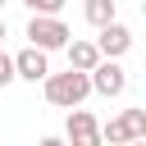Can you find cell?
I'll return each instance as SVG.
<instances>
[{
	"label": "cell",
	"mask_w": 146,
	"mask_h": 146,
	"mask_svg": "<svg viewBox=\"0 0 146 146\" xmlns=\"http://www.w3.org/2000/svg\"><path fill=\"white\" fill-rule=\"evenodd\" d=\"M41 91H46V100L55 105V110H82V100L91 96V73H50L46 82H41Z\"/></svg>",
	"instance_id": "cell-1"
},
{
	"label": "cell",
	"mask_w": 146,
	"mask_h": 146,
	"mask_svg": "<svg viewBox=\"0 0 146 146\" xmlns=\"http://www.w3.org/2000/svg\"><path fill=\"white\" fill-rule=\"evenodd\" d=\"M27 46H36V50H68V41H73V32H68V23L64 18H50V14H32L27 18Z\"/></svg>",
	"instance_id": "cell-2"
},
{
	"label": "cell",
	"mask_w": 146,
	"mask_h": 146,
	"mask_svg": "<svg viewBox=\"0 0 146 146\" xmlns=\"http://www.w3.org/2000/svg\"><path fill=\"white\" fill-rule=\"evenodd\" d=\"M141 128H146V110H119L114 119H105V123H100L105 146H128V141H141Z\"/></svg>",
	"instance_id": "cell-3"
},
{
	"label": "cell",
	"mask_w": 146,
	"mask_h": 146,
	"mask_svg": "<svg viewBox=\"0 0 146 146\" xmlns=\"http://www.w3.org/2000/svg\"><path fill=\"white\" fill-rule=\"evenodd\" d=\"M64 141H68V146H105L100 119H96L91 110H68V123H64Z\"/></svg>",
	"instance_id": "cell-4"
},
{
	"label": "cell",
	"mask_w": 146,
	"mask_h": 146,
	"mask_svg": "<svg viewBox=\"0 0 146 146\" xmlns=\"http://www.w3.org/2000/svg\"><path fill=\"white\" fill-rule=\"evenodd\" d=\"M91 91L105 96V100L123 96V91H128V73H123V64H119V59H100L96 73H91Z\"/></svg>",
	"instance_id": "cell-5"
},
{
	"label": "cell",
	"mask_w": 146,
	"mask_h": 146,
	"mask_svg": "<svg viewBox=\"0 0 146 146\" xmlns=\"http://www.w3.org/2000/svg\"><path fill=\"white\" fill-rule=\"evenodd\" d=\"M14 68H18V78H23V82H32V87L50 78V59H46V50H36V46L18 50V55H14Z\"/></svg>",
	"instance_id": "cell-6"
},
{
	"label": "cell",
	"mask_w": 146,
	"mask_h": 146,
	"mask_svg": "<svg viewBox=\"0 0 146 146\" xmlns=\"http://www.w3.org/2000/svg\"><path fill=\"white\" fill-rule=\"evenodd\" d=\"M96 46H100L105 59L128 55V50H132V32H128V23H110V27H100V32H96Z\"/></svg>",
	"instance_id": "cell-7"
},
{
	"label": "cell",
	"mask_w": 146,
	"mask_h": 146,
	"mask_svg": "<svg viewBox=\"0 0 146 146\" xmlns=\"http://www.w3.org/2000/svg\"><path fill=\"white\" fill-rule=\"evenodd\" d=\"M64 55H68V68H73V73H96V64L105 59L96 41H78V36L68 41V50H64Z\"/></svg>",
	"instance_id": "cell-8"
},
{
	"label": "cell",
	"mask_w": 146,
	"mask_h": 146,
	"mask_svg": "<svg viewBox=\"0 0 146 146\" xmlns=\"http://www.w3.org/2000/svg\"><path fill=\"white\" fill-rule=\"evenodd\" d=\"M82 18L100 32V27L119 23V5H114V0H82Z\"/></svg>",
	"instance_id": "cell-9"
},
{
	"label": "cell",
	"mask_w": 146,
	"mask_h": 146,
	"mask_svg": "<svg viewBox=\"0 0 146 146\" xmlns=\"http://www.w3.org/2000/svg\"><path fill=\"white\" fill-rule=\"evenodd\" d=\"M32 14H50V18H59V9H64V0H23Z\"/></svg>",
	"instance_id": "cell-10"
},
{
	"label": "cell",
	"mask_w": 146,
	"mask_h": 146,
	"mask_svg": "<svg viewBox=\"0 0 146 146\" xmlns=\"http://www.w3.org/2000/svg\"><path fill=\"white\" fill-rule=\"evenodd\" d=\"M14 78H18V68H14V55H5V50H0V87H9Z\"/></svg>",
	"instance_id": "cell-11"
},
{
	"label": "cell",
	"mask_w": 146,
	"mask_h": 146,
	"mask_svg": "<svg viewBox=\"0 0 146 146\" xmlns=\"http://www.w3.org/2000/svg\"><path fill=\"white\" fill-rule=\"evenodd\" d=\"M36 146H68V141H64V137H41Z\"/></svg>",
	"instance_id": "cell-12"
},
{
	"label": "cell",
	"mask_w": 146,
	"mask_h": 146,
	"mask_svg": "<svg viewBox=\"0 0 146 146\" xmlns=\"http://www.w3.org/2000/svg\"><path fill=\"white\" fill-rule=\"evenodd\" d=\"M5 36H9V32H5V18H0V46H5Z\"/></svg>",
	"instance_id": "cell-13"
},
{
	"label": "cell",
	"mask_w": 146,
	"mask_h": 146,
	"mask_svg": "<svg viewBox=\"0 0 146 146\" xmlns=\"http://www.w3.org/2000/svg\"><path fill=\"white\" fill-rule=\"evenodd\" d=\"M128 146H146V141H128Z\"/></svg>",
	"instance_id": "cell-14"
},
{
	"label": "cell",
	"mask_w": 146,
	"mask_h": 146,
	"mask_svg": "<svg viewBox=\"0 0 146 146\" xmlns=\"http://www.w3.org/2000/svg\"><path fill=\"white\" fill-rule=\"evenodd\" d=\"M141 18H146V0H141Z\"/></svg>",
	"instance_id": "cell-15"
},
{
	"label": "cell",
	"mask_w": 146,
	"mask_h": 146,
	"mask_svg": "<svg viewBox=\"0 0 146 146\" xmlns=\"http://www.w3.org/2000/svg\"><path fill=\"white\" fill-rule=\"evenodd\" d=\"M141 141H146V128H141Z\"/></svg>",
	"instance_id": "cell-16"
},
{
	"label": "cell",
	"mask_w": 146,
	"mask_h": 146,
	"mask_svg": "<svg viewBox=\"0 0 146 146\" xmlns=\"http://www.w3.org/2000/svg\"><path fill=\"white\" fill-rule=\"evenodd\" d=\"M5 5H9V0H0V9H5Z\"/></svg>",
	"instance_id": "cell-17"
}]
</instances>
